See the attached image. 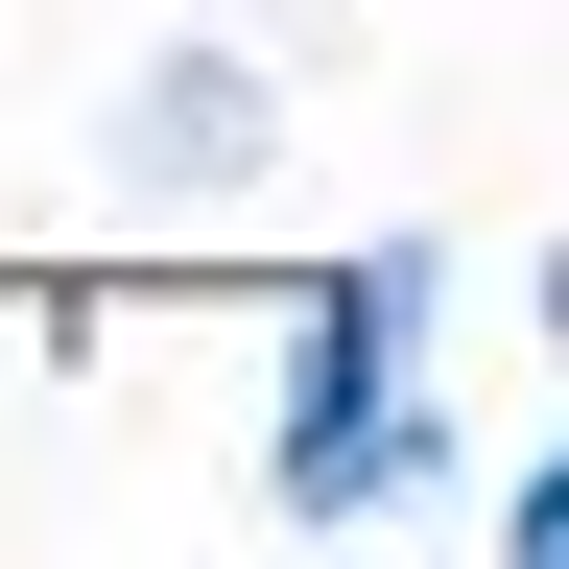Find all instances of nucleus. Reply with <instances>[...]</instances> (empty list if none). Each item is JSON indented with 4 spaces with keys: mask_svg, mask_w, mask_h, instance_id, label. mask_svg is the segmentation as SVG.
<instances>
[{
    "mask_svg": "<svg viewBox=\"0 0 569 569\" xmlns=\"http://www.w3.org/2000/svg\"><path fill=\"white\" fill-rule=\"evenodd\" d=\"M451 475H475L451 356H284V380H261V451H238V498L284 546H356V522H403V498H451Z\"/></svg>",
    "mask_w": 569,
    "mask_h": 569,
    "instance_id": "obj_1",
    "label": "nucleus"
},
{
    "mask_svg": "<svg viewBox=\"0 0 569 569\" xmlns=\"http://www.w3.org/2000/svg\"><path fill=\"white\" fill-rule=\"evenodd\" d=\"M284 119H309V96H284L261 24H167L96 96V190L119 213H238V190H284Z\"/></svg>",
    "mask_w": 569,
    "mask_h": 569,
    "instance_id": "obj_2",
    "label": "nucleus"
},
{
    "mask_svg": "<svg viewBox=\"0 0 569 569\" xmlns=\"http://www.w3.org/2000/svg\"><path fill=\"white\" fill-rule=\"evenodd\" d=\"M475 546H498V569H569V451L498 475V498H475Z\"/></svg>",
    "mask_w": 569,
    "mask_h": 569,
    "instance_id": "obj_3",
    "label": "nucleus"
}]
</instances>
